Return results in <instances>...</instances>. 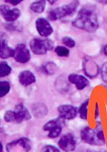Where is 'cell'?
Segmentation results:
<instances>
[{"label": "cell", "mask_w": 107, "mask_h": 152, "mask_svg": "<svg viewBox=\"0 0 107 152\" xmlns=\"http://www.w3.org/2000/svg\"><path fill=\"white\" fill-rule=\"evenodd\" d=\"M57 1H56V0H49V1H47L49 4H51V5H53L54 4H55L56 2Z\"/></svg>", "instance_id": "cell-33"}, {"label": "cell", "mask_w": 107, "mask_h": 152, "mask_svg": "<svg viewBox=\"0 0 107 152\" xmlns=\"http://www.w3.org/2000/svg\"><path fill=\"white\" fill-rule=\"evenodd\" d=\"M58 145L60 149L64 152H73L76 148V139L72 133H65L60 138Z\"/></svg>", "instance_id": "cell-8"}, {"label": "cell", "mask_w": 107, "mask_h": 152, "mask_svg": "<svg viewBox=\"0 0 107 152\" xmlns=\"http://www.w3.org/2000/svg\"><path fill=\"white\" fill-rule=\"evenodd\" d=\"M63 125H58L52 128L49 132L48 137L52 139L58 137L61 133Z\"/></svg>", "instance_id": "cell-24"}, {"label": "cell", "mask_w": 107, "mask_h": 152, "mask_svg": "<svg viewBox=\"0 0 107 152\" xmlns=\"http://www.w3.org/2000/svg\"><path fill=\"white\" fill-rule=\"evenodd\" d=\"M68 80L75 85L76 89L82 91L89 86L90 80L85 76L76 73L70 74L68 76Z\"/></svg>", "instance_id": "cell-13"}, {"label": "cell", "mask_w": 107, "mask_h": 152, "mask_svg": "<svg viewBox=\"0 0 107 152\" xmlns=\"http://www.w3.org/2000/svg\"><path fill=\"white\" fill-rule=\"evenodd\" d=\"M0 13L4 20L9 23H12L17 20L21 15L20 10L14 7L11 9L6 4H1L0 6Z\"/></svg>", "instance_id": "cell-6"}, {"label": "cell", "mask_w": 107, "mask_h": 152, "mask_svg": "<svg viewBox=\"0 0 107 152\" xmlns=\"http://www.w3.org/2000/svg\"><path fill=\"white\" fill-rule=\"evenodd\" d=\"M99 116V108L98 104L96 103L95 107V112H94V117L95 118H97Z\"/></svg>", "instance_id": "cell-31"}, {"label": "cell", "mask_w": 107, "mask_h": 152, "mask_svg": "<svg viewBox=\"0 0 107 152\" xmlns=\"http://www.w3.org/2000/svg\"><path fill=\"white\" fill-rule=\"evenodd\" d=\"M32 145L29 139L21 137L12 141L6 146L7 152H29L31 150Z\"/></svg>", "instance_id": "cell-5"}, {"label": "cell", "mask_w": 107, "mask_h": 152, "mask_svg": "<svg viewBox=\"0 0 107 152\" xmlns=\"http://www.w3.org/2000/svg\"><path fill=\"white\" fill-rule=\"evenodd\" d=\"M15 48L9 47L7 41L4 39H1L0 42V57L3 59L14 57Z\"/></svg>", "instance_id": "cell-15"}, {"label": "cell", "mask_w": 107, "mask_h": 152, "mask_svg": "<svg viewBox=\"0 0 107 152\" xmlns=\"http://www.w3.org/2000/svg\"><path fill=\"white\" fill-rule=\"evenodd\" d=\"M90 99H87L82 102L79 108V115L82 120H86L87 118L88 107Z\"/></svg>", "instance_id": "cell-20"}, {"label": "cell", "mask_w": 107, "mask_h": 152, "mask_svg": "<svg viewBox=\"0 0 107 152\" xmlns=\"http://www.w3.org/2000/svg\"><path fill=\"white\" fill-rule=\"evenodd\" d=\"M97 1L102 4H107V0H99V1Z\"/></svg>", "instance_id": "cell-32"}, {"label": "cell", "mask_w": 107, "mask_h": 152, "mask_svg": "<svg viewBox=\"0 0 107 152\" xmlns=\"http://www.w3.org/2000/svg\"><path fill=\"white\" fill-rule=\"evenodd\" d=\"M64 120H63L61 118H55L53 120H50L47 123H46L44 126H43V130L46 132H49V130L55 126L58 125H63L64 124Z\"/></svg>", "instance_id": "cell-19"}, {"label": "cell", "mask_w": 107, "mask_h": 152, "mask_svg": "<svg viewBox=\"0 0 107 152\" xmlns=\"http://www.w3.org/2000/svg\"><path fill=\"white\" fill-rule=\"evenodd\" d=\"M54 52L57 56L60 57H67L70 54L69 48L65 46L58 45L54 48Z\"/></svg>", "instance_id": "cell-22"}, {"label": "cell", "mask_w": 107, "mask_h": 152, "mask_svg": "<svg viewBox=\"0 0 107 152\" xmlns=\"http://www.w3.org/2000/svg\"><path fill=\"white\" fill-rule=\"evenodd\" d=\"M101 75L102 80L107 84V61L103 63L101 68Z\"/></svg>", "instance_id": "cell-27"}, {"label": "cell", "mask_w": 107, "mask_h": 152, "mask_svg": "<svg viewBox=\"0 0 107 152\" xmlns=\"http://www.w3.org/2000/svg\"><path fill=\"white\" fill-rule=\"evenodd\" d=\"M82 70L84 74L91 79L96 77L100 72L98 65L88 58L84 59L82 62Z\"/></svg>", "instance_id": "cell-11"}, {"label": "cell", "mask_w": 107, "mask_h": 152, "mask_svg": "<svg viewBox=\"0 0 107 152\" xmlns=\"http://www.w3.org/2000/svg\"><path fill=\"white\" fill-rule=\"evenodd\" d=\"M72 24L79 29L90 33L95 32L99 27L95 9L92 6H85L81 8Z\"/></svg>", "instance_id": "cell-1"}, {"label": "cell", "mask_w": 107, "mask_h": 152, "mask_svg": "<svg viewBox=\"0 0 107 152\" xmlns=\"http://www.w3.org/2000/svg\"><path fill=\"white\" fill-rule=\"evenodd\" d=\"M47 1L45 0H40L33 1L30 5V10L35 13H41L46 9Z\"/></svg>", "instance_id": "cell-18"}, {"label": "cell", "mask_w": 107, "mask_h": 152, "mask_svg": "<svg viewBox=\"0 0 107 152\" xmlns=\"http://www.w3.org/2000/svg\"><path fill=\"white\" fill-rule=\"evenodd\" d=\"M33 115L37 118H44L48 114V108L46 104L41 102L35 103L31 106Z\"/></svg>", "instance_id": "cell-16"}, {"label": "cell", "mask_w": 107, "mask_h": 152, "mask_svg": "<svg viewBox=\"0 0 107 152\" xmlns=\"http://www.w3.org/2000/svg\"><path fill=\"white\" fill-rule=\"evenodd\" d=\"M79 5V1L74 0L67 4L51 9L48 12L47 18L49 20L55 21L72 16L76 13Z\"/></svg>", "instance_id": "cell-3"}, {"label": "cell", "mask_w": 107, "mask_h": 152, "mask_svg": "<svg viewBox=\"0 0 107 152\" xmlns=\"http://www.w3.org/2000/svg\"><path fill=\"white\" fill-rule=\"evenodd\" d=\"M81 140L84 143L92 146H103L106 144L104 133L101 124L98 122L95 129L85 126L80 133Z\"/></svg>", "instance_id": "cell-2"}, {"label": "cell", "mask_w": 107, "mask_h": 152, "mask_svg": "<svg viewBox=\"0 0 107 152\" xmlns=\"http://www.w3.org/2000/svg\"><path fill=\"white\" fill-rule=\"evenodd\" d=\"M41 152H61L60 150L53 145H47L43 148Z\"/></svg>", "instance_id": "cell-28"}, {"label": "cell", "mask_w": 107, "mask_h": 152, "mask_svg": "<svg viewBox=\"0 0 107 152\" xmlns=\"http://www.w3.org/2000/svg\"><path fill=\"white\" fill-rule=\"evenodd\" d=\"M36 29L40 36L47 38L52 35L53 32V27L47 19L41 17L36 19L35 21Z\"/></svg>", "instance_id": "cell-7"}, {"label": "cell", "mask_w": 107, "mask_h": 152, "mask_svg": "<svg viewBox=\"0 0 107 152\" xmlns=\"http://www.w3.org/2000/svg\"><path fill=\"white\" fill-rule=\"evenodd\" d=\"M6 3H9L13 6H16L18 4H20L23 1V0H4Z\"/></svg>", "instance_id": "cell-30"}, {"label": "cell", "mask_w": 107, "mask_h": 152, "mask_svg": "<svg viewBox=\"0 0 107 152\" xmlns=\"http://www.w3.org/2000/svg\"><path fill=\"white\" fill-rule=\"evenodd\" d=\"M55 46L54 41L50 39H41L34 38L29 42V47L31 51L36 55H44L47 52L53 50Z\"/></svg>", "instance_id": "cell-4"}, {"label": "cell", "mask_w": 107, "mask_h": 152, "mask_svg": "<svg viewBox=\"0 0 107 152\" xmlns=\"http://www.w3.org/2000/svg\"><path fill=\"white\" fill-rule=\"evenodd\" d=\"M59 116L64 120H72L79 114V108L70 104H62L57 108Z\"/></svg>", "instance_id": "cell-10"}, {"label": "cell", "mask_w": 107, "mask_h": 152, "mask_svg": "<svg viewBox=\"0 0 107 152\" xmlns=\"http://www.w3.org/2000/svg\"><path fill=\"white\" fill-rule=\"evenodd\" d=\"M10 85L7 80H1L0 82V96L1 98L7 95L10 91Z\"/></svg>", "instance_id": "cell-23"}, {"label": "cell", "mask_w": 107, "mask_h": 152, "mask_svg": "<svg viewBox=\"0 0 107 152\" xmlns=\"http://www.w3.org/2000/svg\"><path fill=\"white\" fill-rule=\"evenodd\" d=\"M18 82L22 86H29L36 82L35 75L31 71L25 70L20 72L18 76Z\"/></svg>", "instance_id": "cell-14"}, {"label": "cell", "mask_w": 107, "mask_h": 152, "mask_svg": "<svg viewBox=\"0 0 107 152\" xmlns=\"http://www.w3.org/2000/svg\"><path fill=\"white\" fill-rule=\"evenodd\" d=\"M14 59L17 63L25 64L31 59V52L23 43L18 44L15 48Z\"/></svg>", "instance_id": "cell-9"}, {"label": "cell", "mask_w": 107, "mask_h": 152, "mask_svg": "<svg viewBox=\"0 0 107 152\" xmlns=\"http://www.w3.org/2000/svg\"><path fill=\"white\" fill-rule=\"evenodd\" d=\"M4 27L7 30L9 31H15L18 30L17 26L16 25H13V24L7 23L4 25Z\"/></svg>", "instance_id": "cell-29"}, {"label": "cell", "mask_w": 107, "mask_h": 152, "mask_svg": "<svg viewBox=\"0 0 107 152\" xmlns=\"http://www.w3.org/2000/svg\"><path fill=\"white\" fill-rule=\"evenodd\" d=\"M103 51H104V53L105 55L106 56H107V45H106L105 46L104 48Z\"/></svg>", "instance_id": "cell-34"}, {"label": "cell", "mask_w": 107, "mask_h": 152, "mask_svg": "<svg viewBox=\"0 0 107 152\" xmlns=\"http://www.w3.org/2000/svg\"><path fill=\"white\" fill-rule=\"evenodd\" d=\"M4 118L5 121L9 123L15 124V112L12 110H9L6 111L4 115Z\"/></svg>", "instance_id": "cell-26"}, {"label": "cell", "mask_w": 107, "mask_h": 152, "mask_svg": "<svg viewBox=\"0 0 107 152\" xmlns=\"http://www.w3.org/2000/svg\"><path fill=\"white\" fill-rule=\"evenodd\" d=\"M61 42L65 47L68 48H73L76 46V42L75 40L69 36H65L62 38Z\"/></svg>", "instance_id": "cell-25"}, {"label": "cell", "mask_w": 107, "mask_h": 152, "mask_svg": "<svg viewBox=\"0 0 107 152\" xmlns=\"http://www.w3.org/2000/svg\"><path fill=\"white\" fill-rule=\"evenodd\" d=\"M58 70V66L55 62L52 61H46L40 67V70L43 74L47 76H52L55 74Z\"/></svg>", "instance_id": "cell-17"}, {"label": "cell", "mask_w": 107, "mask_h": 152, "mask_svg": "<svg viewBox=\"0 0 107 152\" xmlns=\"http://www.w3.org/2000/svg\"><path fill=\"white\" fill-rule=\"evenodd\" d=\"M13 111L15 112V124H17L29 120L32 117L29 110L23 103L16 104Z\"/></svg>", "instance_id": "cell-12"}, {"label": "cell", "mask_w": 107, "mask_h": 152, "mask_svg": "<svg viewBox=\"0 0 107 152\" xmlns=\"http://www.w3.org/2000/svg\"><path fill=\"white\" fill-rule=\"evenodd\" d=\"M12 71V68L9 63L2 61L0 63V77H4L10 75Z\"/></svg>", "instance_id": "cell-21"}, {"label": "cell", "mask_w": 107, "mask_h": 152, "mask_svg": "<svg viewBox=\"0 0 107 152\" xmlns=\"http://www.w3.org/2000/svg\"><path fill=\"white\" fill-rule=\"evenodd\" d=\"M3 146H2L1 143V152H3Z\"/></svg>", "instance_id": "cell-35"}]
</instances>
